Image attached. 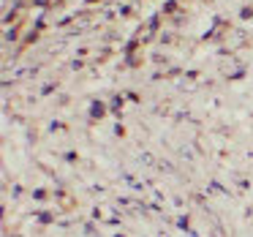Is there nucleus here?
Wrapping results in <instances>:
<instances>
[{
	"instance_id": "obj_1",
	"label": "nucleus",
	"mask_w": 253,
	"mask_h": 237,
	"mask_svg": "<svg viewBox=\"0 0 253 237\" xmlns=\"http://www.w3.org/2000/svg\"><path fill=\"white\" fill-rule=\"evenodd\" d=\"M212 237H226V232L220 229V226H215V229H212Z\"/></svg>"
}]
</instances>
